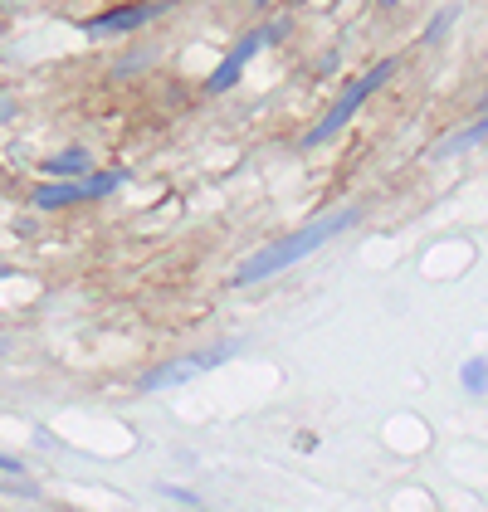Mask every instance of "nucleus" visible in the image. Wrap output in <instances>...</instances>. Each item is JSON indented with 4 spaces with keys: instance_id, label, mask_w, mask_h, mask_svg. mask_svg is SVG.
<instances>
[{
    "instance_id": "1",
    "label": "nucleus",
    "mask_w": 488,
    "mask_h": 512,
    "mask_svg": "<svg viewBox=\"0 0 488 512\" xmlns=\"http://www.w3.org/2000/svg\"><path fill=\"white\" fill-rule=\"evenodd\" d=\"M357 225V210L347 205V210H332V215H323V220H313V225H303V230H293V235L274 239L269 249H259V254H249L240 269H235V288H254V283H264V278L284 274V269H293V264H303L308 254H318L327 239H337L342 230H352Z\"/></svg>"
},
{
    "instance_id": "2",
    "label": "nucleus",
    "mask_w": 488,
    "mask_h": 512,
    "mask_svg": "<svg viewBox=\"0 0 488 512\" xmlns=\"http://www.w3.org/2000/svg\"><path fill=\"white\" fill-rule=\"evenodd\" d=\"M391 74H396V59H381V64H371V69H366L362 79L347 83V88H342V98H337V103L327 108L323 118L313 122V132L303 137V147H323V142H332V137H337V132H342L347 122L362 113V103L371 98V93H376V88H381V83L391 79Z\"/></svg>"
},
{
    "instance_id": "3",
    "label": "nucleus",
    "mask_w": 488,
    "mask_h": 512,
    "mask_svg": "<svg viewBox=\"0 0 488 512\" xmlns=\"http://www.w3.org/2000/svg\"><path fill=\"white\" fill-rule=\"evenodd\" d=\"M127 181V171H83V176H59L54 186H40L30 205L35 210H64V205H83V200H103L108 191H118Z\"/></svg>"
},
{
    "instance_id": "4",
    "label": "nucleus",
    "mask_w": 488,
    "mask_h": 512,
    "mask_svg": "<svg viewBox=\"0 0 488 512\" xmlns=\"http://www.w3.org/2000/svg\"><path fill=\"white\" fill-rule=\"evenodd\" d=\"M157 15H166V0H127V5H113V10H103V15H88V20H83V35H88V40L132 35V30L152 25Z\"/></svg>"
},
{
    "instance_id": "5",
    "label": "nucleus",
    "mask_w": 488,
    "mask_h": 512,
    "mask_svg": "<svg viewBox=\"0 0 488 512\" xmlns=\"http://www.w3.org/2000/svg\"><path fill=\"white\" fill-rule=\"evenodd\" d=\"M235 352H240V347L230 342V347H210V352L181 356V361H166L162 371H147V376H142V391H166V386H186V381H196L201 371L220 366V361H230Z\"/></svg>"
},
{
    "instance_id": "6",
    "label": "nucleus",
    "mask_w": 488,
    "mask_h": 512,
    "mask_svg": "<svg viewBox=\"0 0 488 512\" xmlns=\"http://www.w3.org/2000/svg\"><path fill=\"white\" fill-rule=\"evenodd\" d=\"M259 49H264V40H259V30H249V35H240V44H235V49H230V54H225V59L215 64V74L205 79V93H230V88H235V83L244 79V69H249V59H254Z\"/></svg>"
},
{
    "instance_id": "7",
    "label": "nucleus",
    "mask_w": 488,
    "mask_h": 512,
    "mask_svg": "<svg viewBox=\"0 0 488 512\" xmlns=\"http://www.w3.org/2000/svg\"><path fill=\"white\" fill-rule=\"evenodd\" d=\"M44 176H83V171H93V157L83 152V147H69V152H54V157L40 161Z\"/></svg>"
},
{
    "instance_id": "8",
    "label": "nucleus",
    "mask_w": 488,
    "mask_h": 512,
    "mask_svg": "<svg viewBox=\"0 0 488 512\" xmlns=\"http://www.w3.org/2000/svg\"><path fill=\"white\" fill-rule=\"evenodd\" d=\"M484 118L479 122H469V127H464V132H459V137H449L445 147H440V157H454V152H464V147H474V142H484Z\"/></svg>"
},
{
    "instance_id": "9",
    "label": "nucleus",
    "mask_w": 488,
    "mask_h": 512,
    "mask_svg": "<svg viewBox=\"0 0 488 512\" xmlns=\"http://www.w3.org/2000/svg\"><path fill=\"white\" fill-rule=\"evenodd\" d=\"M454 20H459V10H454V5H449V10H440V15L430 20V30L420 35V44H440L449 35V25H454Z\"/></svg>"
},
{
    "instance_id": "10",
    "label": "nucleus",
    "mask_w": 488,
    "mask_h": 512,
    "mask_svg": "<svg viewBox=\"0 0 488 512\" xmlns=\"http://www.w3.org/2000/svg\"><path fill=\"white\" fill-rule=\"evenodd\" d=\"M464 386H469L474 395H484V361H479V356L469 361V371H464Z\"/></svg>"
},
{
    "instance_id": "11",
    "label": "nucleus",
    "mask_w": 488,
    "mask_h": 512,
    "mask_svg": "<svg viewBox=\"0 0 488 512\" xmlns=\"http://www.w3.org/2000/svg\"><path fill=\"white\" fill-rule=\"evenodd\" d=\"M288 30H293V20H288V15H284V20H274L269 30H259V40H264V49H269V44H279V40H284Z\"/></svg>"
},
{
    "instance_id": "12",
    "label": "nucleus",
    "mask_w": 488,
    "mask_h": 512,
    "mask_svg": "<svg viewBox=\"0 0 488 512\" xmlns=\"http://www.w3.org/2000/svg\"><path fill=\"white\" fill-rule=\"evenodd\" d=\"M0 473H25V464L15 454H0Z\"/></svg>"
},
{
    "instance_id": "13",
    "label": "nucleus",
    "mask_w": 488,
    "mask_h": 512,
    "mask_svg": "<svg viewBox=\"0 0 488 512\" xmlns=\"http://www.w3.org/2000/svg\"><path fill=\"white\" fill-rule=\"evenodd\" d=\"M166 498H176V503H186V508H196V493H181V488H166Z\"/></svg>"
},
{
    "instance_id": "14",
    "label": "nucleus",
    "mask_w": 488,
    "mask_h": 512,
    "mask_svg": "<svg viewBox=\"0 0 488 512\" xmlns=\"http://www.w3.org/2000/svg\"><path fill=\"white\" fill-rule=\"evenodd\" d=\"M5 352H10V342H5V337H0V356H5Z\"/></svg>"
},
{
    "instance_id": "15",
    "label": "nucleus",
    "mask_w": 488,
    "mask_h": 512,
    "mask_svg": "<svg viewBox=\"0 0 488 512\" xmlns=\"http://www.w3.org/2000/svg\"><path fill=\"white\" fill-rule=\"evenodd\" d=\"M381 5H401V0H381Z\"/></svg>"
},
{
    "instance_id": "16",
    "label": "nucleus",
    "mask_w": 488,
    "mask_h": 512,
    "mask_svg": "<svg viewBox=\"0 0 488 512\" xmlns=\"http://www.w3.org/2000/svg\"><path fill=\"white\" fill-rule=\"evenodd\" d=\"M254 5H269V0H254Z\"/></svg>"
},
{
    "instance_id": "17",
    "label": "nucleus",
    "mask_w": 488,
    "mask_h": 512,
    "mask_svg": "<svg viewBox=\"0 0 488 512\" xmlns=\"http://www.w3.org/2000/svg\"><path fill=\"white\" fill-rule=\"evenodd\" d=\"M293 5H298V0H293Z\"/></svg>"
}]
</instances>
